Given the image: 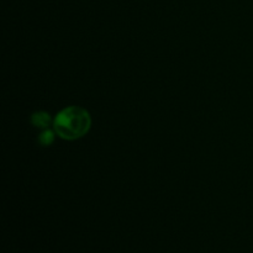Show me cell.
I'll use <instances>...</instances> for the list:
<instances>
[{
  "label": "cell",
  "instance_id": "obj_1",
  "mask_svg": "<svg viewBox=\"0 0 253 253\" xmlns=\"http://www.w3.org/2000/svg\"><path fill=\"white\" fill-rule=\"evenodd\" d=\"M90 127V114L85 109L79 106L64 108L53 119V130L63 140H78L85 136Z\"/></svg>",
  "mask_w": 253,
  "mask_h": 253
},
{
  "label": "cell",
  "instance_id": "obj_2",
  "mask_svg": "<svg viewBox=\"0 0 253 253\" xmlns=\"http://www.w3.org/2000/svg\"><path fill=\"white\" fill-rule=\"evenodd\" d=\"M51 123V115L47 111H36V113H34L31 115L32 126H35L36 128H40V130H46V128H48Z\"/></svg>",
  "mask_w": 253,
  "mask_h": 253
},
{
  "label": "cell",
  "instance_id": "obj_3",
  "mask_svg": "<svg viewBox=\"0 0 253 253\" xmlns=\"http://www.w3.org/2000/svg\"><path fill=\"white\" fill-rule=\"evenodd\" d=\"M56 131L49 130V128H46V130H42V132L40 133L39 137H37V141H39L40 145L42 147H48L52 143L54 142V138H56Z\"/></svg>",
  "mask_w": 253,
  "mask_h": 253
}]
</instances>
